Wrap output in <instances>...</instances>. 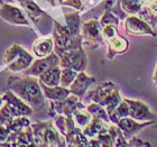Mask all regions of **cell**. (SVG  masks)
I'll return each mask as SVG.
<instances>
[{"mask_svg": "<svg viewBox=\"0 0 157 147\" xmlns=\"http://www.w3.org/2000/svg\"><path fill=\"white\" fill-rule=\"evenodd\" d=\"M91 82H93V79H89L84 73H81L80 75H78L75 81L73 82L71 91L75 93L76 95H82Z\"/></svg>", "mask_w": 157, "mask_h": 147, "instance_id": "cell-8", "label": "cell"}, {"mask_svg": "<svg viewBox=\"0 0 157 147\" xmlns=\"http://www.w3.org/2000/svg\"><path fill=\"white\" fill-rule=\"evenodd\" d=\"M44 139L47 144L49 145H57L59 144V136L56 134L55 130H53L52 128L46 129L44 133Z\"/></svg>", "mask_w": 157, "mask_h": 147, "instance_id": "cell-15", "label": "cell"}, {"mask_svg": "<svg viewBox=\"0 0 157 147\" xmlns=\"http://www.w3.org/2000/svg\"><path fill=\"white\" fill-rule=\"evenodd\" d=\"M0 15L5 20L13 25H28L20 9L13 5H8V3L2 5L0 9Z\"/></svg>", "mask_w": 157, "mask_h": 147, "instance_id": "cell-4", "label": "cell"}, {"mask_svg": "<svg viewBox=\"0 0 157 147\" xmlns=\"http://www.w3.org/2000/svg\"><path fill=\"white\" fill-rule=\"evenodd\" d=\"M3 62L13 72L26 70L33 62V56L19 45H13L5 54Z\"/></svg>", "mask_w": 157, "mask_h": 147, "instance_id": "cell-2", "label": "cell"}, {"mask_svg": "<svg viewBox=\"0 0 157 147\" xmlns=\"http://www.w3.org/2000/svg\"><path fill=\"white\" fill-rule=\"evenodd\" d=\"M76 78V72L73 69L66 68L62 71L61 74V84L62 87H66L69 85L72 81H74V79Z\"/></svg>", "mask_w": 157, "mask_h": 147, "instance_id": "cell-12", "label": "cell"}, {"mask_svg": "<svg viewBox=\"0 0 157 147\" xmlns=\"http://www.w3.org/2000/svg\"><path fill=\"white\" fill-rule=\"evenodd\" d=\"M53 48V42L51 38H45L37 41L34 45V53L39 57L47 56L49 53L52 52Z\"/></svg>", "mask_w": 157, "mask_h": 147, "instance_id": "cell-10", "label": "cell"}, {"mask_svg": "<svg viewBox=\"0 0 157 147\" xmlns=\"http://www.w3.org/2000/svg\"><path fill=\"white\" fill-rule=\"evenodd\" d=\"M76 117V121H78L80 125H86L89 121V114H82V112H76L75 114Z\"/></svg>", "mask_w": 157, "mask_h": 147, "instance_id": "cell-18", "label": "cell"}, {"mask_svg": "<svg viewBox=\"0 0 157 147\" xmlns=\"http://www.w3.org/2000/svg\"><path fill=\"white\" fill-rule=\"evenodd\" d=\"M61 70L53 66L40 74V82L47 87H57L61 83Z\"/></svg>", "mask_w": 157, "mask_h": 147, "instance_id": "cell-7", "label": "cell"}, {"mask_svg": "<svg viewBox=\"0 0 157 147\" xmlns=\"http://www.w3.org/2000/svg\"><path fill=\"white\" fill-rule=\"evenodd\" d=\"M128 23V27L130 26H135L136 27V29L134 30L135 33H151V30H149V27L147 26V25H145L144 23H141V21H139L138 19H136V18H130V19L127 21Z\"/></svg>", "mask_w": 157, "mask_h": 147, "instance_id": "cell-14", "label": "cell"}, {"mask_svg": "<svg viewBox=\"0 0 157 147\" xmlns=\"http://www.w3.org/2000/svg\"><path fill=\"white\" fill-rule=\"evenodd\" d=\"M86 60L84 53L81 51H73V52L65 53L62 60V65L65 68H70L73 70H83Z\"/></svg>", "mask_w": 157, "mask_h": 147, "instance_id": "cell-5", "label": "cell"}, {"mask_svg": "<svg viewBox=\"0 0 157 147\" xmlns=\"http://www.w3.org/2000/svg\"><path fill=\"white\" fill-rule=\"evenodd\" d=\"M11 90L18 95L19 98L33 106L43 103L42 91L36 80L32 78H25L11 83Z\"/></svg>", "mask_w": 157, "mask_h": 147, "instance_id": "cell-1", "label": "cell"}, {"mask_svg": "<svg viewBox=\"0 0 157 147\" xmlns=\"http://www.w3.org/2000/svg\"><path fill=\"white\" fill-rule=\"evenodd\" d=\"M57 63H59V57L56 55H54V54H52L48 57L38 60L37 62H35L29 70H27L26 73L30 75H40L43 72H45L46 70L55 66Z\"/></svg>", "mask_w": 157, "mask_h": 147, "instance_id": "cell-6", "label": "cell"}, {"mask_svg": "<svg viewBox=\"0 0 157 147\" xmlns=\"http://www.w3.org/2000/svg\"><path fill=\"white\" fill-rule=\"evenodd\" d=\"M126 47H127V43L124 39L117 38L111 42V48L115 51H124V49H126Z\"/></svg>", "mask_w": 157, "mask_h": 147, "instance_id": "cell-17", "label": "cell"}, {"mask_svg": "<svg viewBox=\"0 0 157 147\" xmlns=\"http://www.w3.org/2000/svg\"><path fill=\"white\" fill-rule=\"evenodd\" d=\"M83 33L88 38L95 39L99 36V28L95 21H89L83 26Z\"/></svg>", "mask_w": 157, "mask_h": 147, "instance_id": "cell-11", "label": "cell"}, {"mask_svg": "<svg viewBox=\"0 0 157 147\" xmlns=\"http://www.w3.org/2000/svg\"><path fill=\"white\" fill-rule=\"evenodd\" d=\"M47 1H49V2H51L53 5V0H47Z\"/></svg>", "mask_w": 157, "mask_h": 147, "instance_id": "cell-21", "label": "cell"}, {"mask_svg": "<svg viewBox=\"0 0 157 147\" xmlns=\"http://www.w3.org/2000/svg\"><path fill=\"white\" fill-rule=\"evenodd\" d=\"M42 88L45 92L46 97L55 100H63L69 95L70 91L66 90L65 88H61V87H46L44 83H42Z\"/></svg>", "mask_w": 157, "mask_h": 147, "instance_id": "cell-9", "label": "cell"}, {"mask_svg": "<svg viewBox=\"0 0 157 147\" xmlns=\"http://www.w3.org/2000/svg\"><path fill=\"white\" fill-rule=\"evenodd\" d=\"M124 8L128 11H131V13H135V11H137L139 9L138 0H124Z\"/></svg>", "mask_w": 157, "mask_h": 147, "instance_id": "cell-16", "label": "cell"}, {"mask_svg": "<svg viewBox=\"0 0 157 147\" xmlns=\"http://www.w3.org/2000/svg\"><path fill=\"white\" fill-rule=\"evenodd\" d=\"M2 102H3V98L0 97V107H1V105H2Z\"/></svg>", "mask_w": 157, "mask_h": 147, "instance_id": "cell-20", "label": "cell"}, {"mask_svg": "<svg viewBox=\"0 0 157 147\" xmlns=\"http://www.w3.org/2000/svg\"><path fill=\"white\" fill-rule=\"evenodd\" d=\"M2 98L3 101H6V106L13 116H26L32 114V109L21 99L13 95V91H8Z\"/></svg>", "mask_w": 157, "mask_h": 147, "instance_id": "cell-3", "label": "cell"}, {"mask_svg": "<svg viewBox=\"0 0 157 147\" xmlns=\"http://www.w3.org/2000/svg\"><path fill=\"white\" fill-rule=\"evenodd\" d=\"M20 3L24 6V8L27 10V13L29 14L30 16L33 17H36L39 16V14H40V10H39L38 7L35 5V3L32 1V0H19Z\"/></svg>", "mask_w": 157, "mask_h": 147, "instance_id": "cell-13", "label": "cell"}, {"mask_svg": "<svg viewBox=\"0 0 157 147\" xmlns=\"http://www.w3.org/2000/svg\"><path fill=\"white\" fill-rule=\"evenodd\" d=\"M8 135H9V129L2 125H0V143L6 141Z\"/></svg>", "mask_w": 157, "mask_h": 147, "instance_id": "cell-19", "label": "cell"}]
</instances>
